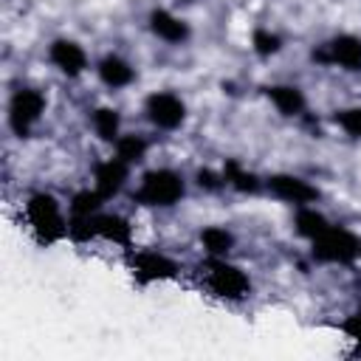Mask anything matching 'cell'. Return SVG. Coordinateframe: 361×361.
I'll return each instance as SVG.
<instances>
[{"label":"cell","mask_w":361,"mask_h":361,"mask_svg":"<svg viewBox=\"0 0 361 361\" xmlns=\"http://www.w3.org/2000/svg\"><path fill=\"white\" fill-rule=\"evenodd\" d=\"M178 262L169 259L166 254H158V251H138L133 257V274L141 279V282H158V279H172L178 276Z\"/></svg>","instance_id":"9"},{"label":"cell","mask_w":361,"mask_h":361,"mask_svg":"<svg viewBox=\"0 0 361 361\" xmlns=\"http://www.w3.org/2000/svg\"><path fill=\"white\" fill-rule=\"evenodd\" d=\"M25 217H28V226L34 231V237L39 243H56L68 234V220L56 203L54 195L48 192H34L25 203Z\"/></svg>","instance_id":"1"},{"label":"cell","mask_w":361,"mask_h":361,"mask_svg":"<svg viewBox=\"0 0 361 361\" xmlns=\"http://www.w3.org/2000/svg\"><path fill=\"white\" fill-rule=\"evenodd\" d=\"M327 226H330V223H327V217H324L322 212L310 209V206H302V209L296 212V234H299V237H305V240L319 237Z\"/></svg>","instance_id":"18"},{"label":"cell","mask_w":361,"mask_h":361,"mask_svg":"<svg viewBox=\"0 0 361 361\" xmlns=\"http://www.w3.org/2000/svg\"><path fill=\"white\" fill-rule=\"evenodd\" d=\"M149 28H152V34H155L158 39H164V42H169V45H180V42H186V39L192 37L189 23H183L180 17H175V14L166 11V8H152V14H149Z\"/></svg>","instance_id":"12"},{"label":"cell","mask_w":361,"mask_h":361,"mask_svg":"<svg viewBox=\"0 0 361 361\" xmlns=\"http://www.w3.org/2000/svg\"><path fill=\"white\" fill-rule=\"evenodd\" d=\"M42 113H45V96L34 87H20L8 102V124L17 135H28L31 124H37Z\"/></svg>","instance_id":"5"},{"label":"cell","mask_w":361,"mask_h":361,"mask_svg":"<svg viewBox=\"0 0 361 361\" xmlns=\"http://www.w3.org/2000/svg\"><path fill=\"white\" fill-rule=\"evenodd\" d=\"M183 192H186V183L175 169H152L144 175L141 186L135 192V200L141 206L166 209V206H175L183 197Z\"/></svg>","instance_id":"2"},{"label":"cell","mask_w":361,"mask_h":361,"mask_svg":"<svg viewBox=\"0 0 361 361\" xmlns=\"http://www.w3.org/2000/svg\"><path fill=\"white\" fill-rule=\"evenodd\" d=\"M313 59L322 65H341L344 71H361V37L338 34L324 48L313 51Z\"/></svg>","instance_id":"6"},{"label":"cell","mask_w":361,"mask_h":361,"mask_svg":"<svg viewBox=\"0 0 361 361\" xmlns=\"http://www.w3.org/2000/svg\"><path fill=\"white\" fill-rule=\"evenodd\" d=\"M223 178H226V183L228 186H234L237 192H259V178L254 175V172H245V169H240V164H234V161H228L226 164V172H223Z\"/></svg>","instance_id":"19"},{"label":"cell","mask_w":361,"mask_h":361,"mask_svg":"<svg viewBox=\"0 0 361 361\" xmlns=\"http://www.w3.org/2000/svg\"><path fill=\"white\" fill-rule=\"evenodd\" d=\"M93 130H96V135L102 141L116 144L118 135H121V116H118V110H113V107L93 110Z\"/></svg>","instance_id":"16"},{"label":"cell","mask_w":361,"mask_h":361,"mask_svg":"<svg viewBox=\"0 0 361 361\" xmlns=\"http://www.w3.org/2000/svg\"><path fill=\"white\" fill-rule=\"evenodd\" d=\"M99 79L107 85V87H113V90H118V87H127V85H133V79H135V68L127 62V59H121L118 54H107L102 62H99Z\"/></svg>","instance_id":"13"},{"label":"cell","mask_w":361,"mask_h":361,"mask_svg":"<svg viewBox=\"0 0 361 361\" xmlns=\"http://www.w3.org/2000/svg\"><path fill=\"white\" fill-rule=\"evenodd\" d=\"M183 3H192V0H183Z\"/></svg>","instance_id":"26"},{"label":"cell","mask_w":361,"mask_h":361,"mask_svg":"<svg viewBox=\"0 0 361 361\" xmlns=\"http://www.w3.org/2000/svg\"><path fill=\"white\" fill-rule=\"evenodd\" d=\"M197 183H200V189L217 192V189H223V186H226V178H223V175H217V172H212V169H200V172H197Z\"/></svg>","instance_id":"24"},{"label":"cell","mask_w":361,"mask_h":361,"mask_svg":"<svg viewBox=\"0 0 361 361\" xmlns=\"http://www.w3.org/2000/svg\"><path fill=\"white\" fill-rule=\"evenodd\" d=\"M116 155L127 164H138L144 155H147V141L135 133H127V135H118L116 141Z\"/></svg>","instance_id":"20"},{"label":"cell","mask_w":361,"mask_h":361,"mask_svg":"<svg viewBox=\"0 0 361 361\" xmlns=\"http://www.w3.org/2000/svg\"><path fill=\"white\" fill-rule=\"evenodd\" d=\"M251 45H254V51L259 56H274L282 48V39H279V34H271L265 28H257L254 37H251Z\"/></svg>","instance_id":"22"},{"label":"cell","mask_w":361,"mask_h":361,"mask_svg":"<svg viewBox=\"0 0 361 361\" xmlns=\"http://www.w3.org/2000/svg\"><path fill=\"white\" fill-rule=\"evenodd\" d=\"M147 118L158 127V130H178L186 118V104L166 90H158L147 99Z\"/></svg>","instance_id":"7"},{"label":"cell","mask_w":361,"mask_h":361,"mask_svg":"<svg viewBox=\"0 0 361 361\" xmlns=\"http://www.w3.org/2000/svg\"><path fill=\"white\" fill-rule=\"evenodd\" d=\"M268 192L285 203H296V206H307L319 197V189L310 186L307 180H302L299 175H288V172H279V175H271L265 180Z\"/></svg>","instance_id":"8"},{"label":"cell","mask_w":361,"mask_h":361,"mask_svg":"<svg viewBox=\"0 0 361 361\" xmlns=\"http://www.w3.org/2000/svg\"><path fill=\"white\" fill-rule=\"evenodd\" d=\"M344 333H347L350 338L361 341V307H358V313H353V316L344 322Z\"/></svg>","instance_id":"25"},{"label":"cell","mask_w":361,"mask_h":361,"mask_svg":"<svg viewBox=\"0 0 361 361\" xmlns=\"http://www.w3.org/2000/svg\"><path fill=\"white\" fill-rule=\"evenodd\" d=\"M333 118H336V124H338L347 135L361 138V107H344V110H338Z\"/></svg>","instance_id":"23"},{"label":"cell","mask_w":361,"mask_h":361,"mask_svg":"<svg viewBox=\"0 0 361 361\" xmlns=\"http://www.w3.org/2000/svg\"><path fill=\"white\" fill-rule=\"evenodd\" d=\"M48 59L54 62V68H59L65 76H79L87 68V54L79 42L73 39H54L48 48Z\"/></svg>","instance_id":"10"},{"label":"cell","mask_w":361,"mask_h":361,"mask_svg":"<svg viewBox=\"0 0 361 361\" xmlns=\"http://www.w3.org/2000/svg\"><path fill=\"white\" fill-rule=\"evenodd\" d=\"M90 220H93L96 237H102V240H107V243H118V245H127V243H130V223H127L124 217L96 212Z\"/></svg>","instance_id":"14"},{"label":"cell","mask_w":361,"mask_h":361,"mask_svg":"<svg viewBox=\"0 0 361 361\" xmlns=\"http://www.w3.org/2000/svg\"><path fill=\"white\" fill-rule=\"evenodd\" d=\"M200 243L209 251V257H226L234 248V234L220 228V226H209L200 231Z\"/></svg>","instance_id":"17"},{"label":"cell","mask_w":361,"mask_h":361,"mask_svg":"<svg viewBox=\"0 0 361 361\" xmlns=\"http://www.w3.org/2000/svg\"><path fill=\"white\" fill-rule=\"evenodd\" d=\"M206 268H209V288H212V293H217L223 299H243L248 293V288H251L248 276L237 265L226 262V257H209Z\"/></svg>","instance_id":"4"},{"label":"cell","mask_w":361,"mask_h":361,"mask_svg":"<svg viewBox=\"0 0 361 361\" xmlns=\"http://www.w3.org/2000/svg\"><path fill=\"white\" fill-rule=\"evenodd\" d=\"M127 175H130V164L121 161L118 155L116 158H107L96 166V192L102 195V200H110L121 192V186L127 183Z\"/></svg>","instance_id":"11"},{"label":"cell","mask_w":361,"mask_h":361,"mask_svg":"<svg viewBox=\"0 0 361 361\" xmlns=\"http://www.w3.org/2000/svg\"><path fill=\"white\" fill-rule=\"evenodd\" d=\"M102 209V195L93 189H82V192H76L73 195V200H71V217H90V214H96Z\"/></svg>","instance_id":"21"},{"label":"cell","mask_w":361,"mask_h":361,"mask_svg":"<svg viewBox=\"0 0 361 361\" xmlns=\"http://www.w3.org/2000/svg\"><path fill=\"white\" fill-rule=\"evenodd\" d=\"M265 93L282 116H299L305 110V93L296 85H271L265 87Z\"/></svg>","instance_id":"15"},{"label":"cell","mask_w":361,"mask_h":361,"mask_svg":"<svg viewBox=\"0 0 361 361\" xmlns=\"http://www.w3.org/2000/svg\"><path fill=\"white\" fill-rule=\"evenodd\" d=\"M310 243H313V259H319V262L347 265V262H353L361 254L358 237L350 228H344V226H327Z\"/></svg>","instance_id":"3"}]
</instances>
